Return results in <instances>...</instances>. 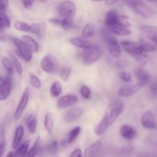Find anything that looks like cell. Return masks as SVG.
<instances>
[{
	"label": "cell",
	"instance_id": "6da1fadb",
	"mask_svg": "<svg viewBox=\"0 0 157 157\" xmlns=\"http://www.w3.org/2000/svg\"><path fill=\"white\" fill-rule=\"evenodd\" d=\"M124 104L121 102H117L112 105L110 110L107 112L103 117L99 124L95 127L94 132L97 136H101L104 134L107 129L117 120L120 115L124 111Z\"/></svg>",
	"mask_w": 157,
	"mask_h": 157
},
{
	"label": "cell",
	"instance_id": "7a4b0ae2",
	"mask_svg": "<svg viewBox=\"0 0 157 157\" xmlns=\"http://www.w3.org/2000/svg\"><path fill=\"white\" fill-rule=\"evenodd\" d=\"M103 52L99 46L93 44L90 47L83 49L81 60L85 65H91L102 57Z\"/></svg>",
	"mask_w": 157,
	"mask_h": 157
},
{
	"label": "cell",
	"instance_id": "3957f363",
	"mask_svg": "<svg viewBox=\"0 0 157 157\" xmlns=\"http://www.w3.org/2000/svg\"><path fill=\"white\" fill-rule=\"evenodd\" d=\"M124 4L135 13L144 18L153 15V10L143 0H124Z\"/></svg>",
	"mask_w": 157,
	"mask_h": 157
},
{
	"label": "cell",
	"instance_id": "277c9868",
	"mask_svg": "<svg viewBox=\"0 0 157 157\" xmlns=\"http://www.w3.org/2000/svg\"><path fill=\"white\" fill-rule=\"evenodd\" d=\"M107 42V48H108L109 53L113 58H119L122 56V48H121V44L117 41L116 38L113 36L111 32H108L105 36L104 37Z\"/></svg>",
	"mask_w": 157,
	"mask_h": 157
},
{
	"label": "cell",
	"instance_id": "5b68a950",
	"mask_svg": "<svg viewBox=\"0 0 157 157\" xmlns=\"http://www.w3.org/2000/svg\"><path fill=\"white\" fill-rule=\"evenodd\" d=\"M9 40H11V41L13 43L14 45L16 48L18 55L25 61L29 62L32 59V51L28 48V46L25 44L22 40L13 36L9 37Z\"/></svg>",
	"mask_w": 157,
	"mask_h": 157
},
{
	"label": "cell",
	"instance_id": "8992f818",
	"mask_svg": "<svg viewBox=\"0 0 157 157\" xmlns=\"http://www.w3.org/2000/svg\"><path fill=\"white\" fill-rule=\"evenodd\" d=\"M57 11L60 18H67L73 19L76 14V6L71 1H64L57 7Z\"/></svg>",
	"mask_w": 157,
	"mask_h": 157
},
{
	"label": "cell",
	"instance_id": "52a82bcc",
	"mask_svg": "<svg viewBox=\"0 0 157 157\" xmlns=\"http://www.w3.org/2000/svg\"><path fill=\"white\" fill-rule=\"evenodd\" d=\"M41 70L47 74H54L58 71V64L56 60L51 55L48 54L44 56L40 62Z\"/></svg>",
	"mask_w": 157,
	"mask_h": 157
},
{
	"label": "cell",
	"instance_id": "ba28073f",
	"mask_svg": "<svg viewBox=\"0 0 157 157\" xmlns=\"http://www.w3.org/2000/svg\"><path fill=\"white\" fill-rule=\"evenodd\" d=\"M29 98H30V90H29V87H26L25 90L23 92L22 95H21V99H20L18 106L15 110V113H14V121H18L21 118L23 112L27 107Z\"/></svg>",
	"mask_w": 157,
	"mask_h": 157
},
{
	"label": "cell",
	"instance_id": "9c48e42d",
	"mask_svg": "<svg viewBox=\"0 0 157 157\" xmlns=\"http://www.w3.org/2000/svg\"><path fill=\"white\" fill-rule=\"evenodd\" d=\"M121 48L124 49L126 52L134 56H142L144 54L142 53L140 46V42L132 41H122L121 43Z\"/></svg>",
	"mask_w": 157,
	"mask_h": 157
},
{
	"label": "cell",
	"instance_id": "30bf717a",
	"mask_svg": "<svg viewBox=\"0 0 157 157\" xmlns=\"http://www.w3.org/2000/svg\"><path fill=\"white\" fill-rule=\"evenodd\" d=\"M78 98L76 95L67 94L63 95L57 101V105L59 109H64L67 107H71L78 103Z\"/></svg>",
	"mask_w": 157,
	"mask_h": 157
},
{
	"label": "cell",
	"instance_id": "8fae6325",
	"mask_svg": "<svg viewBox=\"0 0 157 157\" xmlns=\"http://www.w3.org/2000/svg\"><path fill=\"white\" fill-rule=\"evenodd\" d=\"M12 80L10 76H7L3 78L0 82V101H3L7 99L12 91Z\"/></svg>",
	"mask_w": 157,
	"mask_h": 157
},
{
	"label": "cell",
	"instance_id": "7c38bea8",
	"mask_svg": "<svg viewBox=\"0 0 157 157\" xmlns=\"http://www.w3.org/2000/svg\"><path fill=\"white\" fill-rule=\"evenodd\" d=\"M141 88H143L142 86L140 84H134V85H129V84H124L121 85L119 87L117 90V93L119 96L124 97V98H127V97H130L132 95L135 94L136 92L139 91Z\"/></svg>",
	"mask_w": 157,
	"mask_h": 157
},
{
	"label": "cell",
	"instance_id": "4fadbf2b",
	"mask_svg": "<svg viewBox=\"0 0 157 157\" xmlns=\"http://www.w3.org/2000/svg\"><path fill=\"white\" fill-rule=\"evenodd\" d=\"M141 124L146 129H156L157 124L154 114L150 110H147L141 117Z\"/></svg>",
	"mask_w": 157,
	"mask_h": 157
},
{
	"label": "cell",
	"instance_id": "5bb4252c",
	"mask_svg": "<svg viewBox=\"0 0 157 157\" xmlns=\"http://www.w3.org/2000/svg\"><path fill=\"white\" fill-rule=\"evenodd\" d=\"M83 112V110L80 107H72L64 112L63 117L67 122H75L82 116Z\"/></svg>",
	"mask_w": 157,
	"mask_h": 157
},
{
	"label": "cell",
	"instance_id": "9a60e30c",
	"mask_svg": "<svg viewBox=\"0 0 157 157\" xmlns=\"http://www.w3.org/2000/svg\"><path fill=\"white\" fill-rule=\"evenodd\" d=\"M102 149V142L98 140L85 149L84 153V157H98L101 154Z\"/></svg>",
	"mask_w": 157,
	"mask_h": 157
},
{
	"label": "cell",
	"instance_id": "2e32d148",
	"mask_svg": "<svg viewBox=\"0 0 157 157\" xmlns=\"http://www.w3.org/2000/svg\"><path fill=\"white\" fill-rule=\"evenodd\" d=\"M81 131V127H75V128L71 130L70 131L67 133V134L64 136V139L61 140V147H67V146L71 144L72 143L77 139V137L79 136Z\"/></svg>",
	"mask_w": 157,
	"mask_h": 157
},
{
	"label": "cell",
	"instance_id": "e0dca14e",
	"mask_svg": "<svg viewBox=\"0 0 157 157\" xmlns=\"http://www.w3.org/2000/svg\"><path fill=\"white\" fill-rule=\"evenodd\" d=\"M136 77L137 78V83L140 84L142 87L148 85L151 82V75L149 74L148 71L143 68H139L136 71Z\"/></svg>",
	"mask_w": 157,
	"mask_h": 157
},
{
	"label": "cell",
	"instance_id": "ac0fdd59",
	"mask_svg": "<svg viewBox=\"0 0 157 157\" xmlns=\"http://www.w3.org/2000/svg\"><path fill=\"white\" fill-rule=\"evenodd\" d=\"M14 27H15V30L19 31V32L36 35V29H35L34 25H29L25 21L15 20V23H14Z\"/></svg>",
	"mask_w": 157,
	"mask_h": 157
},
{
	"label": "cell",
	"instance_id": "d6986e66",
	"mask_svg": "<svg viewBox=\"0 0 157 157\" xmlns=\"http://www.w3.org/2000/svg\"><path fill=\"white\" fill-rule=\"evenodd\" d=\"M120 133L121 136L127 140H132L136 136V131L132 126L124 124L120 128Z\"/></svg>",
	"mask_w": 157,
	"mask_h": 157
},
{
	"label": "cell",
	"instance_id": "ffe728a7",
	"mask_svg": "<svg viewBox=\"0 0 157 157\" xmlns=\"http://www.w3.org/2000/svg\"><path fill=\"white\" fill-rule=\"evenodd\" d=\"M121 15L117 13L115 10H110L107 12V15L105 16L104 22L107 27H113V26H117L119 22Z\"/></svg>",
	"mask_w": 157,
	"mask_h": 157
},
{
	"label": "cell",
	"instance_id": "44dd1931",
	"mask_svg": "<svg viewBox=\"0 0 157 157\" xmlns=\"http://www.w3.org/2000/svg\"><path fill=\"white\" fill-rule=\"evenodd\" d=\"M70 42L72 45L81 49H86L93 45V43L83 37H74V38H71Z\"/></svg>",
	"mask_w": 157,
	"mask_h": 157
},
{
	"label": "cell",
	"instance_id": "7402d4cb",
	"mask_svg": "<svg viewBox=\"0 0 157 157\" xmlns=\"http://www.w3.org/2000/svg\"><path fill=\"white\" fill-rule=\"evenodd\" d=\"M24 133L25 129L23 126L20 125L17 127V128L15 130L13 140H12V148L16 149L21 144V140H22V138L24 136Z\"/></svg>",
	"mask_w": 157,
	"mask_h": 157
},
{
	"label": "cell",
	"instance_id": "603a6c76",
	"mask_svg": "<svg viewBox=\"0 0 157 157\" xmlns=\"http://www.w3.org/2000/svg\"><path fill=\"white\" fill-rule=\"evenodd\" d=\"M26 126L28 127L29 133H34L36 131L37 124H38V118L35 113H32L28 116L27 119L25 121Z\"/></svg>",
	"mask_w": 157,
	"mask_h": 157
},
{
	"label": "cell",
	"instance_id": "cb8c5ba5",
	"mask_svg": "<svg viewBox=\"0 0 157 157\" xmlns=\"http://www.w3.org/2000/svg\"><path fill=\"white\" fill-rule=\"evenodd\" d=\"M44 127L48 133L52 134L55 128V117L51 112H47L44 116Z\"/></svg>",
	"mask_w": 157,
	"mask_h": 157
},
{
	"label": "cell",
	"instance_id": "d4e9b609",
	"mask_svg": "<svg viewBox=\"0 0 157 157\" xmlns=\"http://www.w3.org/2000/svg\"><path fill=\"white\" fill-rule=\"evenodd\" d=\"M22 40L25 44L28 46L29 49L32 51V53H37L39 51V45L38 42L30 35H23Z\"/></svg>",
	"mask_w": 157,
	"mask_h": 157
},
{
	"label": "cell",
	"instance_id": "484cf974",
	"mask_svg": "<svg viewBox=\"0 0 157 157\" xmlns=\"http://www.w3.org/2000/svg\"><path fill=\"white\" fill-rule=\"evenodd\" d=\"M29 144H30V140H26L23 144H20L14 152L15 157H25L29 150Z\"/></svg>",
	"mask_w": 157,
	"mask_h": 157
},
{
	"label": "cell",
	"instance_id": "4316f807",
	"mask_svg": "<svg viewBox=\"0 0 157 157\" xmlns=\"http://www.w3.org/2000/svg\"><path fill=\"white\" fill-rule=\"evenodd\" d=\"M107 29L111 32L113 35H130L132 33L130 28H124L121 26H113V27H107Z\"/></svg>",
	"mask_w": 157,
	"mask_h": 157
},
{
	"label": "cell",
	"instance_id": "83f0119b",
	"mask_svg": "<svg viewBox=\"0 0 157 157\" xmlns=\"http://www.w3.org/2000/svg\"><path fill=\"white\" fill-rule=\"evenodd\" d=\"M95 32H96V29H95L94 25L91 24V23H88L83 29L81 35H82L83 38L87 39V38H90L94 36Z\"/></svg>",
	"mask_w": 157,
	"mask_h": 157
},
{
	"label": "cell",
	"instance_id": "f1b7e54d",
	"mask_svg": "<svg viewBox=\"0 0 157 157\" xmlns=\"http://www.w3.org/2000/svg\"><path fill=\"white\" fill-rule=\"evenodd\" d=\"M139 42L140 46L141 52H142L143 54L153 52V51H155L156 49V47L155 46V44L153 42H151V41H148L143 39L141 41H140Z\"/></svg>",
	"mask_w": 157,
	"mask_h": 157
},
{
	"label": "cell",
	"instance_id": "f546056e",
	"mask_svg": "<svg viewBox=\"0 0 157 157\" xmlns=\"http://www.w3.org/2000/svg\"><path fill=\"white\" fill-rule=\"evenodd\" d=\"M62 92V86L60 81H56L52 83L50 87V94L53 98H58Z\"/></svg>",
	"mask_w": 157,
	"mask_h": 157
},
{
	"label": "cell",
	"instance_id": "4dcf8cb0",
	"mask_svg": "<svg viewBox=\"0 0 157 157\" xmlns=\"http://www.w3.org/2000/svg\"><path fill=\"white\" fill-rule=\"evenodd\" d=\"M140 29L148 36H157V26L141 25Z\"/></svg>",
	"mask_w": 157,
	"mask_h": 157
},
{
	"label": "cell",
	"instance_id": "1f68e13d",
	"mask_svg": "<svg viewBox=\"0 0 157 157\" xmlns=\"http://www.w3.org/2000/svg\"><path fill=\"white\" fill-rule=\"evenodd\" d=\"M40 145H41V140H40V136H38L36 140L34 143L33 146L30 150H28V153L25 157H35L38 154V151L40 150Z\"/></svg>",
	"mask_w": 157,
	"mask_h": 157
},
{
	"label": "cell",
	"instance_id": "d6a6232c",
	"mask_svg": "<svg viewBox=\"0 0 157 157\" xmlns=\"http://www.w3.org/2000/svg\"><path fill=\"white\" fill-rule=\"evenodd\" d=\"M71 73V67L70 66L64 65L60 68L59 70V76L61 80L64 81H68V78L70 77Z\"/></svg>",
	"mask_w": 157,
	"mask_h": 157
},
{
	"label": "cell",
	"instance_id": "836d02e7",
	"mask_svg": "<svg viewBox=\"0 0 157 157\" xmlns=\"http://www.w3.org/2000/svg\"><path fill=\"white\" fill-rule=\"evenodd\" d=\"M2 64L5 70L7 71V73L9 74V76L13 74L14 66H13V64H12V61H11L10 58H8V57H5V58H3L2 60Z\"/></svg>",
	"mask_w": 157,
	"mask_h": 157
},
{
	"label": "cell",
	"instance_id": "e575fe53",
	"mask_svg": "<svg viewBox=\"0 0 157 157\" xmlns=\"http://www.w3.org/2000/svg\"><path fill=\"white\" fill-rule=\"evenodd\" d=\"M9 58H10L12 64H13L14 68L16 70L17 73H18V75H21L23 68H22V66H21V62L19 61V60L17 58V57L15 56V55H14L13 54H12V53L10 54V57H9Z\"/></svg>",
	"mask_w": 157,
	"mask_h": 157
},
{
	"label": "cell",
	"instance_id": "d590c367",
	"mask_svg": "<svg viewBox=\"0 0 157 157\" xmlns=\"http://www.w3.org/2000/svg\"><path fill=\"white\" fill-rule=\"evenodd\" d=\"M29 81H30V84L32 87H34L35 88L39 89L41 87V81H40L39 78H38L37 75H35V74L30 73L29 74Z\"/></svg>",
	"mask_w": 157,
	"mask_h": 157
},
{
	"label": "cell",
	"instance_id": "8d00e7d4",
	"mask_svg": "<svg viewBox=\"0 0 157 157\" xmlns=\"http://www.w3.org/2000/svg\"><path fill=\"white\" fill-rule=\"evenodd\" d=\"M61 26L62 27V29L64 30L68 31L71 29H74L75 27V25H74L73 19H71V18H61Z\"/></svg>",
	"mask_w": 157,
	"mask_h": 157
},
{
	"label": "cell",
	"instance_id": "74e56055",
	"mask_svg": "<svg viewBox=\"0 0 157 157\" xmlns=\"http://www.w3.org/2000/svg\"><path fill=\"white\" fill-rule=\"evenodd\" d=\"M0 25L3 28H9L11 25V21L9 17L5 14L4 12H0Z\"/></svg>",
	"mask_w": 157,
	"mask_h": 157
},
{
	"label": "cell",
	"instance_id": "f35d334b",
	"mask_svg": "<svg viewBox=\"0 0 157 157\" xmlns=\"http://www.w3.org/2000/svg\"><path fill=\"white\" fill-rule=\"evenodd\" d=\"M58 150V143L57 140H53L48 145L47 152L52 156H54L57 153Z\"/></svg>",
	"mask_w": 157,
	"mask_h": 157
},
{
	"label": "cell",
	"instance_id": "ab89813d",
	"mask_svg": "<svg viewBox=\"0 0 157 157\" xmlns=\"http://www.w3.org/2000/svg\"><path fill=\"white\" fill-rule=\"evenodd\" d=\"M80 93L81 95L86 100H89L91 97V91L90 89L87 85H82L80 88Z\"/></svg>",
	"mask_w": 157,
	"mask_h": 157
},
{
	"label": "cell",
	"instance_id": "60d3db41",
	"mask_svg": "<svg viewBox=\"0 0 157 157\" xmlns=\"http://www.w3.org/2000/svg\"><path fill=\"white\" fill-rule=\"evenodd\" d=\"M119 78L122 81H124V83H128L131 82L132 81V76L130 73L127 71H121L119 73Z\"/></svg>",
	"mask_w": 157,
	"mask_h": 157
},
{
	"label": "cell",
	"instance_id": "b9f144b4",
	"mask_svg": "<svg viewBox=\"0 0 157 157\" xmlns=\"http://www.w3.org/2000/svg\"><path fill=\"white\" fill-rule=\"evenodd\" d=\"M5 150H6V140H5L3 130H2L0 135V157H2Z\"/></svg>",
	"mask_w": 157,
	"mask_h": 157
},
{
	"label": "cell",
	"instance_id": "7bdbcfd3",
	"mask_svg": "<svg viewBox=\"0 0 157 157\" xmlns=\"http://www.w3.org/2000/svg\"><path fill=\"white\" fill-rule=\"evenodd\" d=\"M35 1H36V0H21L23 6H24V7L27 9H32ZM38 1L41 2V1H43V0H38Z\"/></svg>",
	"mask_w": 157,
	"mask_h": 157
},
{
	"label": "cell",
	"instance_id": "ee69618b",
	"mask_svg": "<svg viewBox=\"0 0 157 157\" xmlns=\"http://www.w3.org/2000/svg\"><path fill=\"white\" fill-rule=\"evenodd\" d=\"M150 90L152 96L154 97V98H157V81H154L150 84Z\"/></svg>",
	"mask_w": 157,
	"mask_h": 157
},
{
	"label": "cell",
	"instance_id": "f6af8a7d",
	"mask_svg": "<svg viewBox=\"0 0 157 157\" xmlns=\"http://www.w3.org/2000/svg\"><path fill=\"white\" fill-rule=\"evenodd\" d=\"M9 0H0V12H4L8 8Z\"/></svg>",
	"mask_w": 157,
	"mask_h": 157
},
{
	"label": "cell",
	"instance_id": "bcb514c9",
	"mask_svg": "<svg viewBox=\"0 0 157 157\" xmlns=\"http://www.w3.org/2000/svg\"><path fill=\"white\" fill-rule=\"evenodd\" d=\"M49 22L55 25H59L61 26V18L60 17H56V18H52L48 20Z\"/></svg>",
	"mask_w": 157,
	"mask_h": 157
},
{
	"label": "cell",
	"instance_id": "7dc6e473",
	"mask_svg": "<svg viewBox=\"0 0 157 157\" xmlns=\"http://www.w3.org/2000/svg\"><path fill=\"white\" fill-rule=\"evenodd\" d=\"M69 157H83L82 152H81V149H75V150L71 152Z\"/></svg>",
	"mask_w": 157,
	"mask_h": 157
},
{
	"label": "cell",
	"instance_id": "c3c4849f",
	"mask_svg": "<svg viewBox=\"0 0 157 157\" xmlns=\"http://www.w3.org/2000/svg\"><path fill=\"white\" fill-rule=\"evenodd\" d=\"M90 1H93V2H105V4L107 6H112V5L115 4L117 3V2L121 1V0H90Z\"/></svg>",
	"mask_w": 157,
	"mask_h": 157
},
{
	"label": "cell",
	"instance_id": "681fc988",
	"mask_svg": "<svg viewBox=\"0 0 157 157\" xmlns=\"http://www.w3.org/2000/svg\"><path fill=\"white\" fill-rule=\"evenodd\" d=\"M9 39V37L7 35L3 33V31H0V41H6Z\"/></svg>",
	"mask_w": 157,
	"mask_h": 157
},
{
	"label": "cell",
	"instance_id": "f907efd6",
	"mask_svg": "<svg viewBox=\"0 0 157 157\" xmlns=\"http://www.w3.org/2000/svg\"><path fill=\"white\" fill-rule=\"evenodd\" d=\"M148 38L151 42H153L155 44L157 48V36H148Z\"/></svg>",
	"mask_w": 157,
	"mask_h": 157
},
{
	"label": "cell",
	"instance_id": "816d5d0a",
	"mask_svg": "<svg viewBox=\"0 0 157 157\" xmlns=\"http://www.w3.org/2000/svg\"><path fill=\"white\" fill-rule=\"evenodd\" d=\"M6 157H15V155H14V152H9L8 154L6 155Z\"/></svg>",
	"mask_w": 157,
	"mask_h": 157
},
{
	"label": "cell",
	"instance_id": "f5cc1de1",
	"mask_svg": "<svg viewBox=\"0 0 157 157\" xmlns=\"http://www.w3.org/2000/svg\"><path fill=\"white\" fill-rule=\"evenodd\" d=\"M146 1L149 2H153V3L157 2V0H146Z\"/></svg>",
	"mask_w": 157,
	"mask_h": 157
},
{
	"label": "cell",
	"instance_id": "db71d44e",
	"mask_svg": "<svg viewBox=\"0 0 157 157\" xmlns=\"http://www.w3.org/2000/svg\"><path fill=\"white\" fill-rule=\"evenodd\" d=\"M3 29H3V28L2 27L1 25H0V31H3Z\"/></svg>",
	"mask_w": 157,
	"mask_h": 157
},
{
	"label": "cell",
	"instance_id": "11a10c76",
	"mask_svg": "<svg viewBox=\"0 0 157 157\" xmlns=\"http://www.w3.org/2000/svg\"><path fill=\"white\" fill-rule=\"evenodd\" d=\"M2 79H3V78H2V77H1V76H0V82H1V81H2Z\"/></svg>",
	"mask_w": 157,
	"mask_h": 157
},
{
	"label": "cell",
	"instance_id": "9f6ffc18",
	"mask_svg": "<svg viewBox=\"0 0 157 157\" xmlns=\"http://www.w3.org/2000/svg\"><path fill=\"white\" fill-rule=\"evenodd\" d=\"M123 1H124V0H123Z\"/></svg>",
	"mask_w": 157,
	"mask_h": 157
}]
</instances>
